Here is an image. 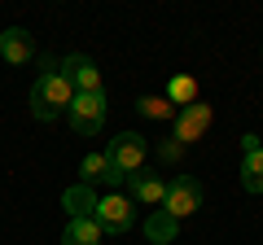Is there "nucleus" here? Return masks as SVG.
<instances>
[{
    "label": "nucleus",
    "mask_w": 263,
    "mask_h": 245,
    "mask_svg": "<svg viewBox=\"0 0 263 245\" xmlns=\"http://www.w3.org/2000/svg\"><path fill=\"white\" fill-rule=\"evenodd\" d=\"M132 197L141 201V206H158L162 197H167V184H162L158 175H149V171H141V175H132Z\"/></svg>",
    "instance_id": "obj_11"
},
{
    "label": "nucleus",
    "mask_w": 263,
    "mask_h": 245,
    "mask_svg": "<svg viewBox=\"0 0 263 245\" xmlns=\"http://www.w3.org/2000/svg\"><path fill=\"white\" fill-rule=\"evenodd\" d=\"M211 118H215V114H211V105H206V101H193V105H184V110H176L171 132H176V140L189 149L193 140H202V132L211 127Z\"/></svg>",
    "instance_id": "obj_5"
},
{
    "label": "nucleus",
    "mask_w": 263,
    "mask_h": 245,
    "mask_svg": "<svg viewBox=\"0 0 263 245\" xmlns=\"http://www.w3.org/2000/svg\"><path fill=\"white\" fill-rule=\"evenodd\" d=\"M79 175H84V184H105V189H119V184H127V179H123L119 171L110 167V158H105V153H88V158L79 162Z\"/></svg>",
    "instance_id": "obj_9"
},
{
    "label": "nucleus",
    "mask_w": 263,
    "mask_h": 245,
    "mask_svg": "<svg viewBox=\"0 0 263 245\" xmlns=\"http://www.w3.org/2000/svg\"><path fill=\"white\" fill-rule=\"evenodd\" d=\"M145 232H149V241H154V245H167L171 236L180 232V219H171L167 210H154V215L145 219Z\"/></svg>",
    "instance_id": "obj_13"
},
{
    "label": "nucleus",
    "mask_w": 263,
    "mask_h": 245,
    "mask_svg": "<svg viewBox=\"0 0 263 245\" xmlns=\"http://www.w3.org/2000/svg\"><path fill=\"white\" fill-rule=\"evenodd\" d=\"M141 114L145 118H162L167 122V118H176V105H171L167 96H141Z\"/></svg>",
    "instance_id": "obj_16"
},
{
    "label": "nucleus",
    "mask_w": 263,
    "mask_h": 245,
    "mask_svg": "<svg viewBox=\"0 0 263 245\" xmlns=\"http://www.w3.org/2000/svg\"><path fill=\"white\" fill-rule=\"evenodd\" d=\"M66 122L79 136H97L105 127V92H75L70 110H66Z\"/></svg>",
    "instance_id": "obj_3"
},
{
    "label": "nucleus",
    "mask_w": 263,
    "mask_h": 245,
    "mask_svg": "<svg viewBox=\"0 0 263 245\" xmlns=\"http://www.w3.org/2000/svg\"><path fill=\"white\" fill-rule=\"evenodd\" d=\"M167 101L180 105V110H184V105H193V101H197V84H193L189 75H176V79L167 84Z\"/></svg>",
    "instance_id": "obj_15"
},
{
    "label": "nucleus",
    "mask_w": 263,
    "mask_h": 245,
    "mask_svg": "<svg viewBox=\"0 0 263 245\" xmlns=\"http://www.w3.org/2000/svg\"><path fill=\"white\" fill-rule=\"evenodd\" d=\"M254 149H263L259 136H254V132H250V136H241V153H254Z\"/></svg>",
    "instance_id": "obj_18"
},
{
    "label": "nucleus",
    "mask_w": 263,
    "mask_h": 245,
    "mask_svg": "<svg viewBox=\"0 0 263 245\" xmlns=\"http://www.w3.org/2000/svg\"><path fill=\"white\" fill-rule=\"evenodd\" d=\"M162 206H167L171 219H189L193 210H202V184H197L193 175H176L167 184V197H162Z\"/></svg>",
    "instance_id": "obj_4"
},
{
    "label": "nucleus",
    "mask_w": 263,
    "mask_h": 245,
    "mask_svg": "<svg viewBox=\"0 0 263 245\" xmlns=\"http://www.w3.org/2000/svg\"><path fill=\"white\" fill-rule=\"evenodd\" d=\"M241 184L250 193H263V149L241 153Z\"/></svg>",
    "instance_id": "obj_14"
},
{
    "label": "nucleus",
    "mask_w": 263,
    "mask_h": 245,
    "mask_svg": "<svg viewBox=\"0 0 263 245\" xmlns=\"http://www.w3.org/2000/svg\"><path fill=\"white\" fill-rule=\"evenodd\" d=\"M62 75H66V84L75 88V92H101V70H97V62L84 57V53L62 57Z\"/></svg>",
    "instance_id": "obj_7"
},
{
    "label": "nucleus",
    "mask_w": 263,
    "mask_h": 245,
    "mask_svg": "<svg viewBox=\"0 0 263 245\" xmlns=\"http://www.w3.org/2000/svg\"><path fill=\"white\" fill-rule=\"evenodd\" d=\"M101 228H97V219H70L62 232V245H101Z\"/></svg>",
    "instance_id": "obj_12"
},
{
    "label": "nucleus",
    "mask_w": 263,
    "mask_h": 245,
    "mask_svg": "<svg viewBox=\"0 0 263 245\" xmlns=\"http://www.w3.org/2000/svg\"><path fill=\"white\" fill-rule=\"evenodd\" d=\"M180 153H184V145H180L176 136H171V140H162V145H158V158H162V162H176Z\"/></svg>",
    "instance_id": "obj_17"
},
{
    "label": "nucleus",
    "mask_w": 263,
    "mask_h": 245,
    "mask_svg": "<svg viewBox=\"0 0 263 245\" xmlns=\"http://www.w3.org/2000/svg\"><path fill=\"white\" fill-rule=\"evenodd\" d=\"M92 219H97V228L110 232V236L127 232V228H132V197H123V193L101 197V201H97V210H92Z\"/></svg>",
    "instance_id": "obj_6"
},
{
    "label": "nucleus",
    "mask_w": 263,
    "mask_h": 245,
    "mask_svg": "<svg viewBox=\"0 0 263 245\" xmlns=\"http://www.w3.org/2000/svg\"><path fill=\"white\" fill-rule=\"evenodd\" d=\"M105 158H110V167L119 171L123 179H132V175H141L145 158H149V145H145V136H136V132H119L110 140V149H105Z\"/></svg>",
    "instance_id": "obj_2"
},
{
    "label": "nucleus",
    "mask_w": 263,
    "mask_h": 245,
    "mask_svg": "<svg viewBox=\"0 0 263 245\" xmlns=\"http://www.w3.org/2000/svg\"><path fill=\"white\" fill-rule=\"evenodd\" d=\"M70 101H75V88L66 84L62 70H44V75L31 84V114H35L40 122L62 118V114L70 110Z\"/></svg>",
    "instance_id": "obj_1"
},
{
    "label": "nucleus",
    "mask_w": 263,
    "mask_h": 245,
    "mask_svg": "<svg viewBox=\"0 0 263 245\" xmlns=\"http://www.w3.org/2000/svg\"><path fill=\"white\" fill-rule=\"evenodd\" d=\"M97 193H92V184H84V179H79V184H70V189L62 193V206L70 210V219H92V210H97Z\"/></svg>",
    "instance_id": "obj_10"
},
{
    "label": "nucleus",
    "mask_w": 263,
    "mask_h": 245,
    "mask_svg": "<svg viewBox=\"0 0 263 245\" xmlns=\"http://www.w3.org/2000/svg\"><path fill=\"white\" fill-rule=\"evenodd\" d=\"M0 57L13 62V66H27L31 57H35V39H31V31H27V27L0 31Z\"/></svg>",
    "instance_id": "obj_8"
}]
</instances>
